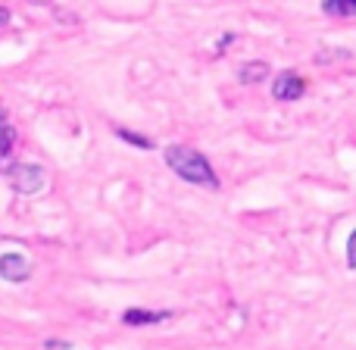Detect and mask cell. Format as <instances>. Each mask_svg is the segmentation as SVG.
<instances>
[{"instance_id": "11", "label": "cell", "mask_w": 356, "mask_h": 350, "mask_svg": "<svg viewBox=\"0 0 356 350\" xmlns=\"http://www.w3.org/2000/svg\"><path fill=\"white\" fill-rule=\"evenodd\" d=\"M47 350H72V341H44Z\"/></svg>"}, {"instance_id": "7", "label": "cell", "mask_w": 356, "mask_h": 350, "mask_svg": "<svg viewBox=\"0 0 356 350\" xmlns=\"http://www.w3.org/2000/svg\"><path fill=\"white\" fill-rule=\"evenodd\" d=\"M13 144H16V129H13L10 119H6V110L0 106V160H6V157H10Z\"/></svg>"}, {"instance_id": "8", "label": "cell", "mask_w": 356, "mask_h": 350, "mask_svg": "<svg viewBox=\"0 0 356 350\" xmlns=\"http://www.w3.org/2000/svg\"><path fill=\"white\" fill-rule=\"evenodd\" d=\"M322 13L325 16H338V19H350L356 16V0H325Z\"/></svg>"}, {"instance_id": "4", "label": "cell", "mask_w": 356, "mask_h": 350, "mask_svg": "<svg viewBox=\"0 0 356 350\" xmlns=\"http://www.w3.org/2000/svg\"><path fill=\"white\" fill-rule=\"evenodd\" d=\"M172 319V310H141L131 307L122 313V326L129 328H144V326H160V322Z\"/></svg>"}, {"instance_id": "9", "label": "cell", "mask_w": 356, "mask_h": 350, "mask_svg": "<svg viewBox=\"0 0 356 350\" xmlns=\"http://www.w3.org/2000/svg\"><path fill=\"white\" fill-rule=\"evenodd\" d=\"M116 138H122V141L135 144V148H141V150H154V141H150L147 135H135L131 129H116Z\"/></svg>"}, {"instance_id": "3", "label": "cell", "mask_w": 356, "mask_h": 350, "mask_svg": "<svg viewBox=\"0 0 356 350\" xmlns=\"http://www.w3.org/2000/svg\"><path fill=\"white\" fill-rule=\"evenodd\" d=\"M13 184H16L19 194H38L47 184V169L35 166V163H22V166L13 169Z\"/></svg>"}, {"instance_id": "1", "label": "cell", "mask_w": 356, "mask_h": 350, "mask_svg": "<svg viewBox=\"0 0 356 350\" xmlns=\"http://www.w3.org/2000/svg\"><path fill=\"white\" fill-rule=\"evenodd\" d=\"M163 160H166V166L172 169L178 178H184V182L203 184V188H213V191L219 188V178H216L213 166H209V160L200 150L181 148V144H169V148L163 150Z\"/></svg>"}, {"instance_id": "2", "label": "cell", "mask_w": 356, "mask_h": 350, "mask_svg": "<svg viewBox=\"0 0 356 350\" xmlns=\"http://www.w3.org/2000/svg\"><path fill=\"white\" fill-rule=\"evenodd\" d=\"M307 94V79L294 69H284L275 81H272V97L282 100V104H291V100H300Z\"/></svg>"}, {"instance_id": "10", "label": "cell", "mask_w": 356, "mask_h": 350, "mask_svg": "<svg viewBox=\"0 0 356 350\" xmlns=\"http://www.w3.org/2000/svg\"><path fill=\"white\" fill-rule=\"evenodd\" d=\"M347 266L356 269V228L350 232V238H347Z\"/></svg>"}, {"instance_id": "5", "label": "cell", "mask_w": 356, "mask_h": 350, "mask_svg": "<svg viewBox=\"0 0 356 350\" xmlns=\"http://www.w3.org/2000/svg\"><path fill=\"white\" fill-rule=\"evenodd\" d=\"M29 272H31V266H29V260H25L22 253H16V250L0 253V278L19 285V282H25V278H29Z\"/></svg>"}, {"instance_id": "6", "label": "cell", "mask_w": 356, "mask_h": 350, "mask_svg": "<svg viewBox=\"0 0 356 350\" xmlns=\"http://www.w3.org/2000/svg\"><path fill=\"white\" fill-rule=\"evenodd\" d=\"M238 79L244 81V85H257V81L269 79V63H263V60H250V63H244V66L238 69Z\"/></svg>"}, {"instance_id": "12", "label": "cell", "mask_w": 356, "mask_h": 350, "mask_svg": "<svg viewBox=\"0 0 356 350\" xmlns=\"http://www.w3.org/2000/svg\"><path fill=\"white\" fill-rule=\"evenodd\" d=\"M6 22H10V13H6L3 6H0V25H6Z\"/></svg>"}]
</instances>
